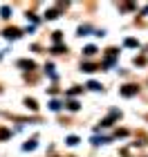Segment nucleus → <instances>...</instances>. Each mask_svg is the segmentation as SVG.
Returning a JSON list of instances; mask_svg holds the SVG:
<instances>
[{
    "label": "nucleus",
    "instance_id": "f257e3e1",
    "mask_svg": "<svg viewBox=\"0 0 148 157\" xmlns=\"http://www.w3.org/2000/svg\"><path fill=\"white\" fill-rule=\"evenodd\" d=\"M132 153H135V157H148V144L142 141V144H132L128 148H123V155L126 157H130Z\"/></svg>",
    "mask_w": 148,
    "mask_h": 157
},
{
    "label": "nucleus",
    "instance_id": "f03ea898",
    "mask_svg": "<svg viewBox=\"0 0 148 157\" xmlns=\"http://www.w3.org/2000/svg\"><path fill=\"white\" fill-rule=\"evenodd\" d=\"M135 92H137V88H135V85H126V88L121 90V94H123V97H132Z\"/></svg>",
    "mask_w": 148,
    "mask_h": 157
},
{
    "label": "nucleus",
    "instance_id": "7ed1b4c3",
    "mask_svg": "<svg viewBox=\"0 0 148 157\" xmlns=\"http://www.w3.org/2000/svg\"><path fill=\"white\" fill-rule=\"evenodd\" d=\"M5 36H7V38H18V36H20V32H18V29H7V32H5Z\"/></svg>",
    "mask_w": 148,
    "mask_h": 157
},
{
    "label": "nucleus",
    "instance_id": "20e7f679",
    "mask_svg": "<svg viewBox=\"0 0 148 157\" xmlns=\"http://www.w3.org/2000/svg\"><path fill=\"white\" fill-rule=\"evenodd\" d=\"M94 52H97V47H92V45H88L85 49H83V54H85V56H94Z\"/></svg>",
    "mask_w": 148,
    "mask_h": 157
},
{
    "label": "nucleus",
    "instance_id": "39448f33",
    "mask_svg": "<svg viewBox=\"0 0 148 157\" xmlns=\"http://www.w3.org/2000/svg\"><path fill=\"white\" fill-rule=\"evenodd\" d=\"M25 151H34V148H36V139H32V141H27V144L23 146Z\"/></svg>",
    "mask_w": 148,
    "mask_h": 157
},
{
    "label": "nucleus",
    "instance_id": "423d86ee",
    "mask_svg": "<svg viewBox=\"0 0 148 157\" xmlns=\"http://www.w3.org/2000/svg\"><path fill=\"white\" fill-rule=\"evenodd\" d=\"M88 88H90V90H101V85L94 83V81H90V83H88Z\"/></svg>",
    "mask_w": 148,
    "mask_h": 157
},
{
    "label": "nucleus",
    "instance_id": "0eeeda50",
    "mask_svg": "<svg viewBox=\"0 0 148 157\" xmlns=\"http://www.w3.org/2000/svg\"><path fill=\"white\" fill-rule=\"evenodd\" d=\"M27 105H29L32 110H36V108H38V105H36V101H34V99H27Z\"/></svg>",
    "mask_w": 148,
    "mask_h": 157
},
{
    "label": "nucleus",
    "instance_id": "6e6552de",
    "mask_svg": "<svg viewBox=\"0 0 148 157\" xmlns=\"http://www.w3.org/2000/svg\"><path fill=\"white\" fill-rule=\"evenodd\" d=\"M0 13H2V18H9V7H2V9H0Z\"/></svg>",
    "mask_w": 148,
    "mask_h": 157
},
{
    "label": "nucleus",
    "instance_id": "1a4fd4ad",
    "mask_svg": "<svg viewBox=\"0 0 148 157\" xmlns=\"http://www.w3.org/2000/svg\"><path fill=\"white\" fill-rule=\"evenodd\" d=\"M126 45H128V47H137V40L135 38H128V40H126Z\"/></svg>",
    "mask_w": 148,
    "mask_h": 157
},
{
    "label": "nucleus",
    "instance_id": "9d476101",
    "mask_svg": "<svg viewBox=\"0 0 148 157\" xmlns=\"http://www.w3.org/2000/svg\"><path fill=\"white\" fill-rule=\"evenodd\" d=\"M67 144L70 146H76V144H79V139H76V137H67Z\"/></svg>",
    "mask_w": 148,
    "mask_h": 157
},
{
    "label": "nucleus",
    "instance_id": "9b49d317",
    "mask_svg": "<svg viewBox=\"0 0 148 157\" xmlns=\"http://www.w3.org/2000/svg\"><path fill=\"white\" fill-rule=\"evenodd\" d=\"M49 108H52V110H59L61 103H59V101H52V103H49Z\"/></svg>",
    "mask_w": 148,
    "mask_h": 157
},
{
    "label": "nucleus",
    "instance_id": "f8f14e48",
    "mask_svg": "<svg viewBox=\"0 0 148 157\" xmlns=\"http://www.w3.org/2000/svg\"><path fill=\"white\" fill-rule=\"evenodd\" d=\"M83 70H85V72H94V65H90V63H85V65H83Z\"/></svg>",
    "mask_w": 148,
    "mask_h": 157
},
{
    "label": "nucleus",
    "instance_id": "ddd939ff",
    "mask_svg": "<svg viewBox=\"0 0 148 157\" xmlns=\"http://www.w3.org/2000/svg\"><path fill=\"white\" fill-rule=\"evenodd\" d=\"M67 108H70V110H76V108H79V103H76V101H70Z\"/></svg>",
    "mask_w": 148,
    "mask_h": 157
},
{
    "label": "nucleus",
    "instance_id": "4468645a",
    "mask_svg": "<svg viewBox=\"0 0 148 157\" xmlns=\"http://www.w3.org/2000/svg\"><path fill=\"white\" fill-rule=\"evenodd\" d=\"M5 137H9V132H7V130H2V128H0V139H5Z\"/></svg>",
    "mask_w": 148,
    "mask_h": 157
}]
</instances>
